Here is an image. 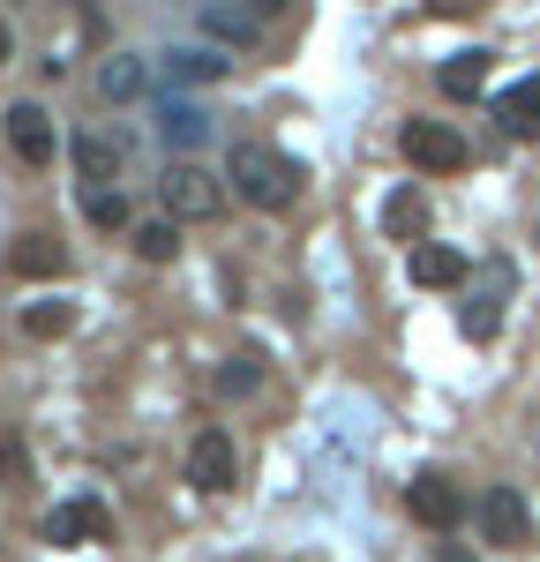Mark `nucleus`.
<instances>
[{
	"instance_id": "f257e3e1",
	"label": "nucleus",
	"mask_w": 540,
	"mask_h": 562,
	"mask_svg": "<svg viewBox=\"0 0 540 562\" xmlns=\"http://www.w3.org/2000/svg\"><path fill=\"white\" fill-rule=\"evenodd\" d=\"M225 180L256 211H293V195H301V166L285 150H270V143H233L225 150Z\"/></svg>"
},
{
	"instance_id": "f03ea898",
	"label": "nucleus",
	"mask_w": 540,
	"mask_h": 562,
	"mask_svg": "<svg viewBox=\"0 0 540 562\" xmlns=\"http://www.w3.org/2000/svg\"><path fill=\"white\" fill-rule=\"evenodd\" d=\"M158 203H166V217H180V225H211V217L225 211V180L180 158V166H166V180H158Z\"/></svg>"
},
{
	"instance_id": "7ed1b4c3",
	"label": "nucleus",
	"mask_w": 540,
	"mask_h": 562,
	"mask_svg": "<svg viewBox=\"0 0 540 562\" xmlns=\"http://www.w3.org/2000/svg\"><path fill=\"white\" fill-rule=\"evenodd\" d=\"M503 301H510V262L495 256V262H481V278H465V307H458V330H465L473 346H488L495 330H503Z\"/></svg>"
},
{
	"instance_id": "20e7f679",
	"label": "nucleus",
	"mask_w": 540,
	"mask_h": 562,
	"mask_svg": "<svg viewBox=\"0 0 540 562\" xmlns=\"http://www.w3.org/2000/svg\"><path fill=\"white\" fill-rule=\"evenodd\" d=\"M405 510L428 525V532H458L465 525V487L450 473H413L405 480Z\"/></svg>"
},
{
	"instance_id": "39448f33",
	"label": "nucleus",
	"mask_w": 540,
	"mask_h": 562,
	"mask_svg": "<svg viewBox=\"0 0 540 562\" xmlns=\"http://www.w3.org/2000/svg\"><path fill=\"white\" fill-rule=\"evenodd\" d=\"M398 143H405V158H413L420 173H465V158H473V150H465V135L443 128V121H405Z\"/></svg>"
},
{
	"instance_id": "423d86ee",
	"label": "nucleus",
	"mask_w": 540,
	"mask_h": 562,
	"mask_svg": "<svg viewBox=\"0 0 540 562\" xmlns=\"http://www.w3.org/2000/svg\"><path fill=\"white\" fill-rule=\"evenodd\" d=\"M188 480H195L203 495H225V487L240 480V458H233V435H225V428L195 435V450H188Z\"/></svg>"
},
{
	"instance_id": "0eeeda50",
	"label": "nucleus",
	"mask_w": 540,
	"mask_h": 562,
	"mask_svg": "<svg viewBox=\"0 0 540 562\" xmlns=\"http://www.w3.org/2000/svg\"><path fill=\"white\" fill-rule=\"evenodd\" d=\"M45 540H53V548H83V540H113V518H105V503H90V495H76V503H60V510L45 518Z\"/></svg>"
},
{
	"instance_id": "6e6552de",
	"label": "nucleus",
	"mask_w": 540,
	"mask_h": 562,
	"mask_svg": "<svg viewBox=\"0 0 540 562\" xmlns=\"http://www.w3.org/2000/svg\"><path fill=\"white\" fill-rule=\"evenodd\" d=\"M481 532H488V548H526V532H533L526 495H518V487H488V495H481Z\"/></svg>"
},
{
	"instance_id": "1a4fd4ad",
	"label": "nucleus",
	"mask_w": 540,
	"mask_h": 562,
	"mask_svg": "<svg viewBox=\"0 0 540 562\" xmlns=\"http://www.w3.org/2000/svg\"><path fill=\"white\" fill-rule=\"evenodd\" d=\"M405 270H413V285H428V293H450V285H465V278H473L465 256L443 248V240H413V248H405Z\"/></svg>"
},
{
	"instance_id": "9d476101",
	"label": "nucleus",
	"mask_w": 540,
	"mask_h": 562,
	"mask_svg": "<svg viewBox=\"0 0 540 562\" xmlns=\"http://www.w3.org/2000/svg\"><path fill=\"white\" fill-rule=\"evenodd\" d=\"M8 143H15L23 166H53V150H60V143H53V121H45V105H31V98L8 105Z\"/></svg>"
},
{
	"instance_id": "9b49d317",
	"label": "nucleus",
	"mask_w": 540,
	"mask_h": 562,
	"mask_svg": "<svg viewBox=\"0 0 540 562\" xmlns=\"http://www.w3.org/2000/svg\"><path fill=\"white\" fill-rule=\"evenodd\" d=\"M8 270H15V278H68V248H60L53 233H15Z\"/></svg>"
},
{
	"instance_id": "f8f14e48",
	"label": "nucleus",
	"mask_w": 540,
	"mask_h": 562,
	"mask_svg": "<svg viewBox=\"0 0 540 562\" xmlns=\"http://www.w3.org/2000/svg\"><path fill=\"white\" fill-rule=\"evenodd\" d=\"M68 158H76V180H83V188H113V173H121V150H113L98 128L76 135V143H68Z\"/></svg>"
},
{
	"instance_id": "ddd939ff",
	"label": "nucleus",
	"mask_w": 540,
	"mask_h": 562,
	"mask_svg": "<svg viewBox=\"0 0 540 562\" xmlns=\"http://www.w3.org/2000/svg\"><path fill=\"white\" fill-rule=\"evenodd\" d=\"M495 121H503V135H540V76H526V83H510L503 98H495Z\"/></svg>"
},
{
	"instance_id": "4468645a",
	"label": "nucleus",
	"mask_w": 540,
	"mask_h": 562,
	"mask_svg": "<svg viewBox=\"0 0 540 562\" xmlns=\"http://www.w3.org/2000/svg\"><path fill=\"white\" fill-rule=\"evenodd\" d=\"M436 83H443V98H481L488 90V53L473 45V53H450L443 68H436Z\"/></svg>"
},
{
	"instance_id": "2eb2a0df",
	"label": "nucleus",
	"mask_w": 540,
	"mask_h": 562,
	"mask_svg": "<svg viewBox=\"0 0 540 562\" xmlns=\"http://www.w3.org/2000/svg\"><path fill=\"white\" fill-rule=\"evenodd\" d=\"M420 225H428V195H420V188H398V195L383 203V233L413 248V233H420Z\"/></svg>"
},
{
	"instance_id": "dca6fc26",
	"label": "nucleus",
	"mask_w": 540,
	"mask_h": 562,
	"mask_svg": "<svg viewBox=\"0 0 540 562\" xmlns=\"http://www.w3.org/2000/svg\"><path fill=\"white\" fill-rule=\"evenodd\" d=\"M135 256H143V262H173L180 256V217H150V225H135Z\"/></svg>"
},
{
	"instance_id": "f3484780",
	"label": "nucleus",
	"mask_w": 540,
	"mask_h": 562,
	"mask_svg": "<svg viewBox=\"0 0 540 562\" xmlns=\"http://www.w3.org/2000/svg\"><path fill=\"white\" fill-rule=\"evenodd\" d=\"M83 217L98 233H121V225H128V195H121V188H83Z\"/></svg>"
},
{
	"instance_id": "a211bd4d",
	"label": "nucleus",
	"mask_w": 540,
	"mask_h": 562,
	"mask_svg": "<svg viewBox=\"0 0 540 562\" xmlns=\"http://www.w3.org/2000/svg\"><path fill=\"white\" fill-rule=\"evenodd\" d=\"M23 330H31V338H68V330H76V307L68 301H31L23 307Z\"/></svg>"
},
{
	"instance_id": "6ab92c4d",
	"label": "nucleus",
	"mask_w": 540,
	"mask_h": 562,
	"mask_svg": "<svg viewBox=\"0 0 540 562\" xmlns=\"http://www.w3.org/2000/svg\"><path fill=\"white\" fill-rule=\"evenodd\" d=\"M158 135L188 150V143H203V113H195V105H173V98H166V105H158Z\"/></svg>"
},
{
	"instance_id": "aec40b11",
	"label": "nucleus",
	"mask_w": 540,
	"mask_h": 562,
	"mask_svg": "<svg viewBox=\"0 0 540 562\" xmlns=\"http://www.w3.org/2000/svg\"><path fill=\"white\" fill-rule=\"evenodd\" d=\"M98 90H105V98H135V90H143V60H135V53H113V60L98 68Z\"/></svg>"
},
{
	"instance_id": "412c9836",
	"label": "nucleus",
	"mask_w": 540,
	"mask_h": 562,
	"mask_svg": "<svg viewBox=\"0 0 540 562\" xmlns=\"http://www.w3.org/2000/svg\"><path fill=\"white\" fill-rule=\"evenodd\" d=\"M203 23H211L218 38H233V45H248L256 31H263V23H256V15H240V8H203Z\"/></svg>"
},
{
	"instance_id": "4be33fe9",
	"label": "nucleus",
	"mask_w": 540,
	"mask_h": 562,
	"mask_svg": "<svg viewBox=\"0 0 540 562\" xmlns=\"http://www.w3.org/2000/svg\"><path fill=\"white\" fill-rule=\"evenodd\" d=\"M173 76H180V83H218L225 60H218V53H173Z\"/></svg>"
},
{
	"instance_id": "5701e85b",
	"label": "nucleus",
	"mask_w": 540,
	"mask_h": 562,
	"mask_svg": "<svg viewBox=\"0 0 540 562\" xmlns=\"http://www.w3.org/2000/svg\"><path fill=\"white\" fill-rule=\"evenodd\" d=\"M256 375H263L256 352H240V360H225V368H218V390H256Z\"/></svg>"
},
{
	"instance_id": "b1692460",
	"label": "nucleus",
	"mask_w": 540,
	"mask_h": 562,
	"mask_svg": "<svg viewBox=\"0 0 540 562\" xmlns=\"http://www.w3.org/2000/svg\"><path fill=\"white\" fill-rule=\"evenodd\" d=\"M0 473H8V480H31V458H23V442H15V435L0 442Z\"/></svg>"
},
{
	"instance_id": "393cba45",
	"label": "nucleus",
	"mask_w": 540,
	"mask_h": 562,
	"mask_svg": "<svg viewBox=\"0 0 540 562\" xmlns=\"http://www.w3.org/2000/svg\"><path fill=\"white\" fill-rule=\"evenodd\" d=\"M428 8H436V15H473L481 0H428Z\"/></svg>"
},
{
	"instance_id": "a878e982",
	"label": "nucleus",
	"mask_w": 540,
	"mask_h": 562,
	"mask_svg": "<svg viewBox=\"0 0 540 562\" xmlns=\"http://www.w3.org/2000/svg\"><path fill=\"white\" fill-rule=\"evenodd\" d=\"M15 60V31H8V15H0V68Z\"/></svg>"
}]
</instances>
